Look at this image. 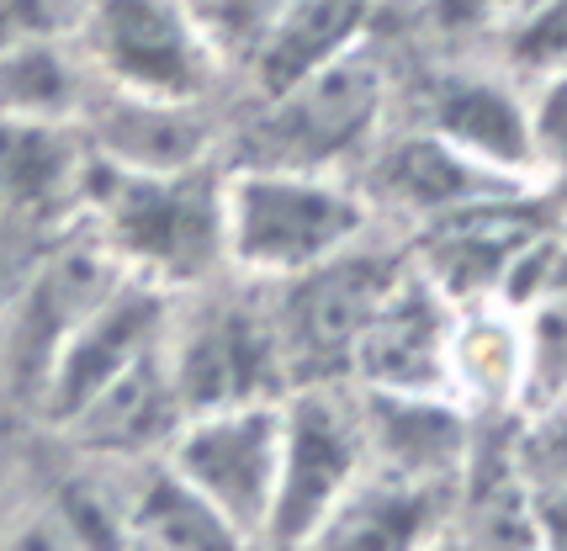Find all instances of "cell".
I'll use <instances>...</instances> for the list:
<instances>
[{
  "label": "cell",
  "instance_id": "1",
  "mask_svg": "<svg viewBox=\"0 0 567 551\" xmlns=\"http://www.w3.org/2000/svg\"><path fill=\"white\" fill-rule=\"evenodd\" d=\"M85 212L96 218V245L123 276H138L165 292H197L228 271L223 239V176L207 165L138 176L91 159L85 170Z\"/></svg>",
  "mask_w": 567,
  "mask_h": 551
},
{
  "label": "cell",
  "instance_id": "2",
  "mask_svg": "<svg viewBox=\"0 0 567 551\" xmlns=\"http://www.w3.org/2000/svg\"><path fill=\"white\" fill-rule=\"evenodd\" d=\"M371 201L340 176L239 165L223 176V239L228 271L255 287H276L313 271L319 260L367 239Z\"/></svg>",
  "mask_w": 567,
  "mask_h": 551
},
{
  "label": "cell",
  "instance_id": "3",
  "mask_svg": "<svg viewBox=\"0 0 567 551\" xmlns=\"http://www.w3.org/2000/svg\"><path fill=\"white\" fill-rule=\"evenodd\" d=\"M165 366H171L186 419L292 393L271 302L249 298V292H213V281L197 287L192 302H171Z\"/></svg>",
  "mask_w": 567,
  "mask_h": 551
},
{
  "label": "cell",
  "instance_id": "4",
  "mask_svg": "<svg viewBox=\"0 0 567 551\" xmlns=\"http://www.w3.org/2000/svg\"><path fill=\"white\" fill-rule=\"evenodd\" d=\"M382 117H388V64L371 43H355L350 53L319 64L313 75L266 96L260 123L249 127L245 165L340 176L350 159H361L377 144Z\"/></svg>",
  "mask_w": 567,
  "mask_h": 551
},
{
  "label": "cell",
  "instance_id": "5",
  "mask_svg": "<svg viewBox=\"0 0 567 551\" xmlns=\"http://www.w3.org/2000/svg\"><path fill=\"white\" fill-rule=\"evenodd\" d=\"M403 271H409L403 254L355 239L350 250L319 260L313 271L266 287L292 387H302V382H350L355 345H361V334L371 329L377 308L388 302V292L398 287Z\"/></svg>",
  "mask_w": 567,
  "mask_h": 551
},
{
  "label": "cell",
  "instance_id": "6",
  "mask_svg": "<svg viewBox=\"0 0 567 551\" xmlns=\"http://www.w3.org/2000/svg\"><path fill=\"white\" fill-rule=\"evenodd\" d=\"M74 53L101 91L148 101H202L223 70L186 0H85Z\"/></svg>",
  "mask_w": 567,
  "mask_h": 551
},
{
  "label": "cell",
  "instance_id": "7",
  "mask_svg": "<svg viewBox=\"0 0 567 551\" xmlns=\"http://www.w3.org/2000/svg\"><path fill=\"white\" fill-rule=\"evenodd\" d=\"M249 547L266 541L281 472V398L192 414L159 456Z\"/></svg>",
  "mask_w": 567,
  "mask_h": 551
},
{
  "label": "cell",
  "instance_id": "8",
  "mask_svg": "<svg viewBox=\"0 0 567 551\" xmlns=\"http://www.w3.org/2000/svg\"><path fill=\"white\" fill-rule=\"evenodd\" d=\"M367 467L361 403L346 382H302L281 398V472L266 541L297 551L302 536L329 514V503L346 493Z\"/></svg>",
  "mask_w": 567,
  "mask_h": 551
},
{
  "label": "cell",
  "instance_id": "9",
  "mask_svg": "<svg viewBox=\"0 0 567 551\" xmlns=\"http://www.w3.org/2000/svg\"><path fill=\"white\" fill-rule=\"evenodd\" d=\"M175 292L148 287L138 276H117L80 319L70 334L53 345L49 366L38 376V403L53 425H64L96 398L106 382H117L127 366H138L144 355L165 345V324H171Z\"/></svg>",
  "mask_w": 567,
  "mask_h": 551
},
{
  "label": "cell",
  "instance_id": "10",
  "mask_svg": "<svg viewBox=\"0 0 567 551\" xmlns=\"http://www.w3.org/2000/svg\"><path fill=\"white\" fill-rule=\"evenodd\" d=\"M451 324H456V302L409 260V271L398 276V287L355 345L350 382L382 393H445Z\"/></svg>",
  "mask_w": 567,
  "mask_h": 551
},
{
  "label": "cell",
  "instance_id": "11",
  "mask_svg": "<svg viewBox=\"0 0 567 551\" xmlns=\"http://www.w3.org/2000/svg\"><path fill=\"white\" fill-rule=\"evenodd\" d=\"M355 403L371 467L409 482H435L451 493L462 488L477 446L472 414L462 403L445 393H382V387H355Z\"/></svg>",
  "mask_w": 567,
  "mask_h": 551
},
{
  "label": "cell",
  "instance_id": "12",
  "mask_svg": "<svg viewBox=\"0 0 567 551\" xmlns=\"http://www.w3.org/2000/svg\"><path fill=\"white\" fill-rule=\"evenodd\" d=\"M451 488L409 482L367 461L297 551H424L451 526Z\"/></svg>",
  "mask_w": 567,
  "mask_h": 551
},
{
  "label": "cell",
  "instance_id": "13",
  "mask_svg": "<svg viewBox=\"0 0 567 551\" xmlns=\"http://www.w3.org/2000/svg\"><path fill=\"white\" fill-rule=\"evenodd\" d=\"M424 127L441 133L445 144L483 159L488 170L519 180H542L536 159V133H530V101L509 80L483 75V70H445L430 80L424 96Z\"/></svg>",
  "mask_w": 567,
  "mask_h": 551
},
{
  "label": "cell",
  "instance_id": "14",
  "mask_svg": "<svg viewBox=\"0 0 567 551\" xmlns=\"http://www.w3.org/2000/svg\"><path fill=\"white\" fill-rule=\"evenodd\" d=\"M525 191H530V186L488 170L483 159H472V154H462L456 144H445L441 133L414 127V133L388 138L382 149L371 154V186L361 197L435 223L445 212H462V207L498 201V197H525Z\"/></svg>",
  "mask_w": 567,
  "mask_h": 551
},
{
  "label": "cell",
  "instance_id": "15",
  "mask_svg": "<svg viewBox=\"0 0 567 551\" xmlns=\"http://www.w3.org/2000/svg\"><path fill=\"white\" fill-rule=\"evenodd\" d=\"M80 133L91 159L112 170H138V176L192 170L213 159V127L202 117V101H148L101 91L85 101Z\"/></svg>",
  "mask_w": 567,
  "mask_h": 551
},
{
  "label": "cell",
  "instance_id": "16",
  "mask_svg": "<svg viewBox=\"0 0 567 551\" xmlns=\"http://www.w3.org/2000/svg\"><path fill=\"white\" fill-rule=\"evenodd\" d=\"M181 425H186V408L175 398L165 345H159L138 366H127L117 382H106L59 429H70L74 446L91 451L96 461H148V456H165Z\"/></svg>",
  "mask_w": 567,
  "mask_h": 551
},
{
  "label": "cell",
  "instance_id": "17",
  "mask_svg": "<svg viewBox=\"0 0 567 551\" xmlns=\"http://www.w3.org/2000/svg\"><path fill=\"white\" fill-rule=\"evenodd\" d=\"M451 530L467 551H546L536 482L519 472L515 446H472L467 477L451 503Z\"/></svg>",
  "mask_w": 567,
  "mask_h": 551
},
{
  "label": "cell",
  "instance_id": "18",
  "mask_svg": "<svg viewBox=\"0 0 567 551\" xmlns=\"http://www.w3.org/2000/svg\"><path fill=\"white\" fill-rule=\"evenodd\" d=\"M377 6L382 0H287V11L260 38V49L249 53L245 75L255 80L260 96L287 91L292 80L313 75L319 64L350 53L355 43H367Z\"/></svg>",
  "mask_w": 567,
  "mask_h": 551
},
{
  "label": "cell",
  "instance_id": "19",
  "mask_svg": "<svg viewBox=\"0 0 567 551\" xmlns=\"http://www.w3.org/2000/svg\"><path fill=\"white\" fill-rule=\"evenodd\" d=\"M91 149L74 123H22L0 117V212L6 218H49L59 201H80Z\"/></svg>",
  "mask_w": 567,
  "mask_h": 551
},
{
  "label": "cell",
  "instance_id": "20",
  "mask_svg": "<svg viewBox=\"0 0 567 551\" xmlns=\"http://www.w3.org/2000/svg\"><path fill=\"white\" fill-rule=\"evenodd\" d=\"M445 393L467 414H494L525 398V324L494 308H456L451 351H445Z\"/></svg>",
  "mask_w": 567,
  "mask_h": 551
},
{
  "label": "cell",
  "instance_id": "21",
  "mask_svg": "<svg viewBox=\"0 0 567 551\" xmlns=\"http://www.w3.org/2000/svg\"><path fill=\"white\" fill-rule=\"evenodd\" d=\"M91 70L85 59L59 49L43 32L6 38L0 43V117L22 123H80L91 101Z\"/></svg>",
  "mask_w": 567,
  "mask_h": 551
},
{
  "label": "cell",
  "instance_id": "22",
  "mask_svg": "<svg viewBox=\"0 0 567 551\" xmlns=\"http://www.w3.org/2000/svg\"><path fill=\"white\" fill-rule=\"evenodd\" d=\"M127 551H249V541L159 461L127 488Z\"/></svg>",
  "mask_w": 567,
  "mask_h": 551
},
{
  "label": "cell",
  "instance_id": "23",
  "mask_svg": "<svg viewBox=\"0 0 567 551\" xmlns=\"http://www.w3.org/2000/svg\"><path fill=\"white\" fill-rule=\"evenodd\" d=\"M192 17L202 22L207 43L223 64H239L245 70L249 53L260 49V38L271 32V22L287 11V0H186Z\"/></svg>",
  "mask_w": 567,
  "mask_h": 551
},
{
  "label": "cell",
  "instance_id": "24",
  "mask_svg": "<svg viewBox=\"0 0 567 551\" xmlns=\"http://www.w3.org/2000/svg\"><path fill=\"white\" fill-rule=\"evenodd\" d=\"M536 80H542V91L525 96L530 101L536 159H542V176H567V59Z\"/></svg>",
  "mask_w": 567,
  "mask_h": 551
},
{
  "label": "cell",
  "instance_id": "25",
  "mask_svg": "<svg viewBox=\"0 0 567 551\" xmlns=\"http://www.w3.org/2000/svg\"><path fill=\"white\" fill-rule=\"evenodd\" d=\"M38 266H43V250H38L32 223L0 212V319L17 308V298L27 292V281H32Z\"/></svg>",
  "mask_w": 567,
  "mask_h": 551
},
{
  "label": "cell",
  "instance_id": "26",
  "mask_svg": "<svg viewBox=\"0 0 567 551\" xmlns=\"http://www.w3.org/2000/svg\"><path fill=\"white\" fill-rule=\"evenodd\" d=\"M515 461L530 482H563L567 488V414L525 429L515 440Z\"/></svg>",
  "mask_w": 567,
  "mask_h": 551
},
{
  "label": "cell",
  "instance_id": "27",
  "mask_svg": "<svg viewBox=\"0 0 567 551\" xmlns=\"http://www.w3.org/2000/svg\"><path fill=\"white\" fill-rule=\"evenodd\" d=\"M0 551H85V547L74 541L64 514L53 503H43V509H27V514L0 526Z\"/></svg>",
  "mask_w": 567,
  "mask_h": 551
},
{
  "label": "cell",
  "instance_id": "28",
  "mask_svg": "<svg viewBox=\"0 0 567 551\" xmlns=\"http://www.w3.org/2000/svg\"><path fill=\"white\" fill-rule=\"evenodd\" d=\"M424 6L441 32H477V27L509 22V11H515V0H424Z\"/></svg>",
  "mask_w": 567,
  "mask_h": 551
},
{
  "label": "cell",
  "instance_id": "29",
  "mask_svg": "<svg viewBox=\"0 0 567 551\" xmlns=\"http://www.w3.org/2000/svg\"><path fill=\"white\" fill-rule=\"evenodd\" d=\"M536 514H542L546 551H567V488L563 482H536Z\"/></svg>",
  "mask_w": 567,
  "mask_h": 551
},
{
  "label": "cell",
  "instance_id": "30",
  "mask_svg": "<svg viewBox=\"0 0 567 551\" xmlns=\"http://www.w3.org/2000/svg\"><path fill=\"white\" fill-rule=\"evenodd\" d=\"M424 551H467V547H462V541H456V530L445 526L441 536H435V541H430V547H424Z\"/></svg>",
  "mask_w": 567,
  "mask_h": 551
}]
</instances>
